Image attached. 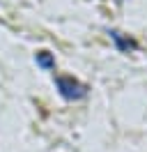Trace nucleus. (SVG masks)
<instances>
[{
    "label": "nucleus",
    "instance_id": "obj_1",
    "mask_svg": "<svg viewBox=\"0 0 147 152\" xmlns=\"http://www.w3.org/2000/svg\"><path fill=\"white\" fill-rule=\"evenodd\" d=\"M55 88H57V95L62 99H67V102H81V99L87 97V86L69 74L55 76Z\"/></svg>",
    "mask_w": 147,
    "mask_h": 152
},
{
    "label": "nucleus",
    "instance_id": "obj_3",
    "mask_svg": "<svg viewBox=\"0 0 147 152\" xmlns=\"http://www.w3.org/2000/svg\"><path fill=\"white\" fill-rule=\"evenodd\" d=\"M35 62H37V67L44 69V72H53L55 69V56L51 51H37Z\"/></svg>",
    "mask_w": 147,
    "mask_h": 152
},
{
    "label": "nucleus",
    "instance_id": "obj_2",
    "mask_svg": "<svg viewBox=\"0 0 147 152\" xmlns=\"http://www.w3.org/2000/svg\"><path fill=\"white\" fill-rule=\"evenodd\" d=\"M108 37H110L113 46L117 48L119 53H133V51H138V42L136 39L129 37V35H124V32H119V30H115V28L108 30Z\"/></svg>",
    "mask_w": 147,
    "mask_h": 152
}]
</instances>
